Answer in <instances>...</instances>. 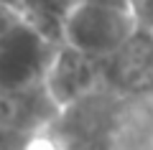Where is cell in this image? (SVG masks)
Instances as JSON below:
<instances>
[{"label":"cell","mask_w":153,"mask_h":150,"mask_svg":"<svg viewBox=\"0 0 153 150\" xmlns=\"http://www.w3.org/2000/svg\"><path fill=\"white\" fill-rule=\"evenodd\" d=\"M49 97L61 109H69L82 99L92 97L94 92L105 89L102 84V61L82 54L71 46L61 43L54 61L49 66V74L44 81Z\"/></svg>","instance_id":"3957f363"},{"label":"cell","mask_w":153,"mask_h":150,"mask_svg":"<svg viewBox=\"0 0 153 150\" xmlns=\"http://www.w3.org/2000/svg\"><path fill=\"white\" fill-rule=\"evenodd\" d=\"M102 84L112 94L140 99L153 97V28L140 31L102 61Z\"/></svg>","instance_id":"7a4b0ae2"},{"label":"cell","mask_w":153,"mask_h":150,"mask_svg":"<svg viewBox=\"0 0 153 150\" xmlns=\"http://www.w3.org/2000/svg\"><path fill=\"white\" fill-rule=\"evenodd\" d=\"M140 31L135 10L76 3L61 26V43L92 59H110Z\"/></svg>","instance_id":"6da1fadb"},{"label":"cell","mask_w":153,"mask_h":150,"mask_svg":"<svg viewBox=\"0 0 153 150\" xmlns=\"http://www.w3.org/2000/svg\"><path fill=\"white\" fill-rule=\"evenodd\" d=\"M135 13L140 26L153 28V0H135Z\"/></svg>","instance_id":"5b68a950"},{"label":"cell","mask_w":153,"mask_h":150,"mask_svg":"<svg viewBox=\"0 0 153 150\" xmlns=\"http://www.w3.org/2000/svg\"><path fill=\"white\" fill-rule=\"evenodd\" d=\"M151 99H153V97H151Z\"/></svg>","instance_id":"52a82bcc"},{"label":"cell","mask_w":153,"mask_h":150,"mask_svg":"<svg viewBox=\"0 0 153 150\" xmlns=\"http://www.w3.org/2000/svg\"><path fill=\"white\" fill-rule=\"evenodd\" d=\"M5 3H10L23 21H28L56 43H61V26L69 10L76 5V0H5Z\"/></svg>","instance_id":"277c9868"},{"label":"cell","mask_w":153,"mask_h":150,"mask_svg":"<svg viewBox=\"0 0 153 150\" xmlns=\"http://www.w3.org/2000/svg\"><path fill=\"white\" fill-rule=\"evenodd\" d=\"M89 5H105V8H120V10H135V0H76Z\"/></svg>","instance_id":"8992f818"}]
</instances>
